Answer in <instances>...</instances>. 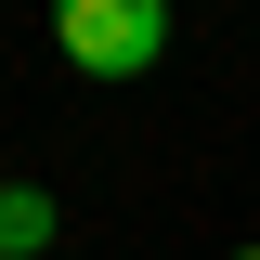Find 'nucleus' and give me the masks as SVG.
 <instances>
[{"mask_svg": "<svg viewBox=\"0 0 260 260\" xmlns=\"http://www.w3.org/2000/svg\"><path fill=\"white\" fill-rule=\"evenodd\" d=\"M52 52L78 65V78H143V65L169 52V13L156 0H65L52 13Z\"/></svg>", "mask_w": 260, "mask_h": 260, "instance_id": "1", "label": "nucleus"}, {"mask_svg": "<svg viewBox=\"0 0 260 260\" xmlns=\"http://www.w3.org/2000/svg\"><path fill=\"white\" fill-rule=\"evenodd\" d=\"M52 247V195L39 182H0V260H39Z\"/></svg>", "mask_w": 260, "mask_h": 260, "instance_id": "2", "label": "nucleus"}, {"mask_svg": "<svg viewBox=\"0 0 260 260\" xmlns=\"http://www.w3.org/2000/svg\"><path fill=\"white\" fill-rule=\"evenodd\" d=\"M234 260H260V247H234Z\"/></svg>", "mask_w": 260, "mask_h": 260, "instance_id": "3", "label": "nucleus"}]
</instances>
